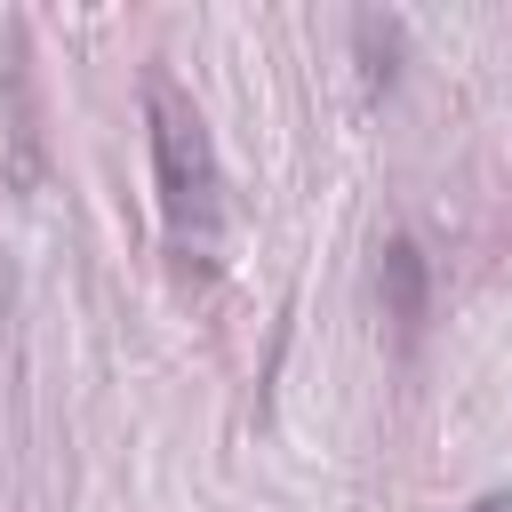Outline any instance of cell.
I'll use <instances>...</instances> for the list:
<instances>
[{"label": "cell", "instance_id": "277c9868", "mask_svg": "<svg viewBox=\"0 0 512 512\" xmlns=\"http://www.w3.org/2000/svg\"><path fill=\"white\" fill-rule=\"evenodd\" d=\"M472 512H512V488H496V496H480Z\"/></svg>", "mask_w": 512, "mask_h": 512}, {"label": "cell", "instance_id": "6da1fadb", "mask_svg": "<svg viewBox=\"0 0 512 512\" xmlns=\"http://www.w3.org/2000/svg\"><path fill=\"white\" fill-rule=\"evenodd\" d=\"M144 128H152V184H160L168 240L208 256L216 232H224V168H216V144H208L200 104L160 64L144 72Z\"/></svg>", "mask_w": 512, "mask_h": 512}, {"label": "cell", "instance_id": "7a4b0ae2", "mask_svg": "<svg viewBox=\"0 0 512 512\" xmlns=\"http://www.w3.org/2000/svg\"><path fill=\"white\" fill-rule=\"evenodd\" d=\"M376 288H384V312L416 336V320H424V256H416V240H384L376 248Z\"/></svg>", "mask_w": 512, "mask_h": 512}, {"label": "cell", "instance_id": "3957f363", "mask_svg": "<svg viewBox=\"0 0 512 512\" xmlns=\"http://www.w3.org/2000/svg\"><path fill=\"white\" fill-rule=\"evenodd\" d=\"M352 40H360V72H368V88H392V72H400V40H408V24L400 16H352Z\"/></svg>", "mask_w": 512, "mask_h": 512}]
</instances>
